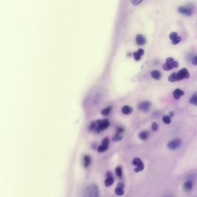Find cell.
I'll return each instance as SVG.
<instances>
[{
	"mask_svg": "<svg viewBox=\"0 0 197 197\" xmlns=\"http://www.w3.org/2000/svg\"><path fill=\"white\" fill-rule=\"evenodd\" d=\"M98 195V188L95 184H93L89 186L85 191L83 197H97Z\"/></svg>",
	"mask_w": 197,
	"mask_h": 197,
	"instance_id": "obj_1",
	"label": "cell"
},
{
	"mask_svg": "<svg viewBox=\"0 0 197 197\" xmlns=\"http://www.w3.org/2000/svg\"><path fill=\"white\" fill-rule=\"evenodd\" d=\"M182 144V141L181 139L175 138L169 141L167 144V146L170 150H175L179 148Z\"/></svg>",
	"mask_w": 197,
	"mask_h": 197,
	"instance_id": "obj_2",
	"label": "cell"
},
{
	"mask_svg": "<svg viewBox=\"0 0 197 197\" xmlns=\"http://www.w3.org/2000/svg\"><path fill=\"white\" fill-rule=\"evenodd\" d=\"M132 164L136 166L137 167L136 168H135L134 169V171L136 172H141L144 170V163L142 162V161H141V160L139 158H135L133 159V160L132 161Z\"/></svg>",
	"mask_w": 197,
	"mask_h": 197,
	"instance_id": "obj_3",
	"label": "cell"
},
{
	"mask_svg": "<svg viewBox=\"0 0 197 197\" xmlns=\"http://www.w3.org/2000/svg\"><path fill=\"white\" fill-rule=\"evenodd\" d=\"M194 179V175H191L189 177L188 179L184 182L183 184V189L186 191L189 192L193 189V180Z\"/></svg>",
	"mask_w": 197,
	"mask_h": 197,
	"instance_id": "obj_4",
	"label": "cell"
},
{
	"mask_svg": "<svg viewBox=\"0 0 197 197\" xmlns=\"http://www.w3.org/2000/svg\"><path fill=\"white\" fill-rule=\"evenodd\" d=\"M190 77V74L186 68H182L180 71L176 73V80L177 81L182 80L183 79H187Z\"/></svg>",
	"mask_w": 197,
	"mask_h": 197,
	"instance_id": "obj_5",
	"label": "cell"
},
{
	"mask_svg": "<svg viewBox=\"0 0 197 197\" xmlns=\"http://www.w3.org/2000/svg\"><path fill=\"white\" fill-rule=\"evenodd\" d=\"M96 124L100 131H103L106 129L109 126V122L107 119H104L103 120H97L96 123Z\"/></svg>",
	"mask_w": 197,
	"mask_h": 197,
	"instance_id": "obj_6",
	"label": "cell"
},
{
	"mask_svg": "<svg viewBox=\"0 0 197 197\" xmlns=\"http://www.w3.org/2000/svg\"><path fill=\"white\" fill-rule=\"evenodd\" d=\"M151 103L149 101H144L139 103L138 105V108L139 110L143 111V112H148L150 109Z\"/></svg>",
	"mask_w": 197,
	"mask_h": 197,
	"instance_id": "obj_7",
	"label": "cell"
},
{
	"mask_svg": "<svg viewBox=\"0 0 197 197\" xmlns=\"http://www.w3.org/2000/svg\"><path fill=\"white\" fill-rule=\"evenodd\" d=\"M178 11L180 14L187 16H191L193 14V11L191 9L185 7H180L178 8Z\"/></svg>",
	"mask_w": 197,
	"mask_h": 197,
	"instance_id": "obj_8",
	"label": "cell"
},
{
	"mask_svg": "<svg viewBox=\"0 0 197 197\" xmlns=\"http://www.w3.org/2000/svg\"><path fill=\"white\" fill-rule=\"evenodd\" d=\"M136 40L137 44L139 45H144L146 42V39H145V37L141 34H139L136 37Z\"/></svg>",
	"mask_w": 197,
	"mask_h": 197,
	"instance_id": "obj_9",
	"label": "cell"
},
{
	"mask_svg": "<svg viewBox=\"0 0 197 197\" xmlns=\"http://www.w3.org/2000/svg\"><path fill=\"white\" fill-rule=\"evenodd\" d=\"M151 76L153 78V79H154L155 80H160L161 79V75L160 72L159 71H156V70L152 71L151 72Z\"/></svg>",
	"mask_w": 197,
	"mask_h": 197,
	"instance_id": "obj_10",
	"label": "cell"
},
{
	"mask_svg": "<svg viewBox=\"0 0 197 197\" xmlns=\"http://www.w3.org/2000/svg\"><path fill=\"white\" fill-rule=\"evenodd\" d=\"M144 51L142 49H139L137 52L134 53V57L136 60L139 61L141 59V56L144 54Z\"/></svg>",
	"mask_w": 197,
	"mask_h": 197,
	"instance_id": "obj_11",
	"label": "cell"
},
{
	"mask_svg": "<svg viewBox=\"0 0 197 197\" xmlns=\"http://www.w3.org/2000/svg\"><path fill=\"white\" fill-rule=\"evenodd\" d=\"M83 161H84V167L85 168L88 167L90 165L91 162V159L90 156L87 155H85L84 157Z\"/></svg>",
	"mask_w": 197,
	"mask_h": 197,
	"instance_id": "obj_12",
	"label": "cell"
},
{
	"mask_svg": "<svg viewBox=\"0 0 197 197\" xmlns=\"http://www.w3.org/2000/svg\"><path fill=\"white\" fill-rule=\"evenodd\" d=\"M122 112L124 115H129L132 112V108L129 106H124L122 109Z\"/></svg>",
	"mask_w": 197,
	"mask_h": 197,
	"instance_id": "obj_13",
	"label": "cell"
},
{
	"mask_svg": "<svg viewBox=\"0 0 197 197\" xmlns=\"http://www.w3.org/2000/svg\"><path fill=\"white\" fill-rule=\"evenodd\" d=\"M114 182V179L112 176L109 177L105 180V185L106 187H109L110 186L112 185Z\"/></svg>",
	"mask_w": 197,
	"mask_h": 197,
	"instance_id": "obj_14",
	"label": "cell"
},
{
	"mask_svg": "<svg viewBox=\"0 0 197 197\" xmlns=\"http://www.w3.org/2000/svg\"><path fill=\"white\" fill-rule=\"evenodd\" d=\"M190 103L197 106V92L194 94L190 100Z\"/></svg>",
	"mask_w": 197,
	"mask_h": 197,
	"instance_id": "obj_15",
	"label": "cell"
},
{
	"mask_svg": "<svg viewBox=\"0 0 197 197\" xmlns=\"http://www.w3.org/2000/svg\"><path fill=\"white\" fill-rule=\"evenodd\" d=\"M148 135H149V133L148 132L142 131L139 134V137L142 140H146L148 137Z\"/></svg>",
	"mask_w": 197,
	"mask_h": 197,
	"instance_id": "obj_16",
	"label": "cell"
},
{
	"mask_svg": "<svg viewBox=\"0 0 197 197\" xmlns=\"http://www.w3.org/2000/svg\"><path fill=\"white\" fill-rule=\"evenodd\" d=\"M115 192L117 195H119V196H122L124 194V189H122V188H120L118 187H117L116 188V189L115 190Z\"/></svg>",
	"mask_w": 197,
	"mask_h": 197,
	"instance_id": "obj_17",
	"label": "cell"
},
{
	"mask_svg": "<svg viewBox=\"0 0 197 197\" xmlns=\"http://www.w3.org/2000/svg\"><path fill=\"white\" fill-rule=\"evenodd\" d=\"M109 148V146H105V145H101L100 146H99L98 147V152H100V153H102V152H106Z\"/></svg>",
	"mask_w": 197,
	"mask_h": 197,
	"instance_id": "obj_18",
	"label": "cell"
},
{
	"mask_svg": "<svg viewBox=\"0 0 197 197\" xmlns=\"http://www.w3.org/2000/svg\"><path fill=\"white\" fill-rule=\"evenodd\" d=\"M163 121L165 124H169L171 122V117H169V116H164L163 117Z\"/></svg>",
	"mask_w": 197,
	"mask_h": 197,
	"instance_id": "obj_19",
	"label": "cell"
},
{
	"mask_svg": "<svg viewBox=\"0 0 197 197\" xmlns=\"http://www.w3.org/2000/svg\"><path fill=\"white\" fill-rule=\"evenodd\" d=\"M163 68L166 71H169V70L172 69V68H173V66H172V64H167V63H165L163 65Z\"/></svg>",
	"mask_w": 197,
	"mask_h": 197,
	"instance_id": "obj_20",
	"label": "cell"
},
{
	"mask_svg": "<svg viewBox=\"0 0 197 197\" xmlns=\"http://www.w3.org/2000/svg\"><path fill=\"white\" fill-rule=\"evenodd\" d=\"M115 173L117 174V175L119 177H121L122 176V168L120 167H118L115 169Z\"/></svg>",
	"mask_w": 197,
	"mask_h": 197,
	"instance_id": "obj_21",
	"label": "cell"
},
{
	"mask_svg": "<svg viewBox=\"0 0 197 197\" xmlns=\"http://www.w3.org/2000/svg\"><path fill=\"white\" fill-rule=\"evenodd\" d=\"M168 80L171 82H175L176 80V73H172V75L171 76H169V77L168 78Z\"/></svg>",
	"mask_w": 197,
	"mask_h": 197,
	"instance_id": "obj_22",
	"label": "cell"
},
{
	"mask_svg": "<svg viewBox=\"0 0 197 197\" xmlns=\"http://www.w3.org/2000/svg\"><path fill=\"white\" fill-rule=\"evenodd\" d=\"M181 41H182V38L181 37H179V36H177L172 41V43L173 45H175L179 44Z\"/></svg>",
	"mask_w": 197,
	"mask_h": 197,
	"instance_id": "obj_23",
	"label": "cell"
},
{
	"mask_svg": "<svg viewBox=\"0 0 197 197\" xmlns=\"http://www.w3.org/2000/svg\"><path fill=\"white\" fill-rule=\"evenodd\" d=\"M122 139V137L119 134V133H117V134L112 138V140L114 141H119Z\"/></svg>",
	"mask_w": 197,
	"mask_h": 197,
	"instance_id": "obj_24",
	"label": "cell"
},
{
	"mask_svg": "<svg viewBox=\"0 0 197 197\" xmlns=\"http://www.w3.org/2000/svg\"><path fill=\"white\" fill-rule=\"evenodd\" d=\"M111 109V107H109V108H106V109H104L102 110V114L103 115H104V116H107V115H108L109 114V112H110Z\"/></svg>",
	"mask_w": 197,
	"mask_h": 197,
	"instance_id": "obj_25",
	"label": "cell"
},
{
	"mask_svg": "<svg viewBox=\"0 0 197 197\" xmlns=\"http://www.w3.org/2000/svg\"><path fill=\"white\" fill-rule=\"evenodd\" d=\"M174 92H175V93H176L178 95H179L180 97H181V96H182V95L184 94V91H182V90L179 89V88H177V89H176L175 91H174Z\"/></svg>",
	"mask_w": 197,
	"mask_h": 197,
	"instance_id": "obj_26",
	"label": "cell"
},
{
	"mask_svg": "<svg viewBox=\"0 0 197 197\" xmlns=\"http://www.w3.org/2000/svg\"><path fill=\"white\" fill-rule=\"evenodd\" d=\"M152 130H153V131H157V130L159 129V125L157 124V123L154 122L152 124Z\"/></svg>",
	"mask_w": 197,
	"mask_h": 197,
	"instance_id": "obj_27",
	"label": "cell"
},
{
	"mask_svg": "<svg viewBox=\"0 0 197 197\" xmlns=\"http://www.w3.org/2000/svg\"><path fill=\"white\" fill-rule=\"evenodd\" d=\"M109 139L107 138H105L102 140V145H105V146H109Z\"/></svg>",
	"mask_w": 197,
	"mask_h": 197,
	"instance_id": "obj_28",
	"label": "cell"
},
{
	"mask_svg": "<svg viewBox=\"0 0 197 197\" xmlns=\"http://www.w3.org/2000/svg\"><path fill=\"white\" fill-rule=\"evenodd\" d=\"M177 36H178V34H177L176 32H172V33L169 35V38H170V39H171V40L172 41V40H173L175 38L177 37Z\"/></svg>",
	"mask_w": 197,
	"mask_h": 197,
	"instance_id": "obj_29",
	"label": "cell"
},
{
	"mask_svg": "<svg viewBox=\"0 0 197 197\" xmlns=\"http://www.w3.org/2000/svg\"><path fill=\"white\" fill-rule=\"evenodd\" d=\"M174 62V60L172 57H168L166 60V63L169 64H172V63Z\"/></svg>",
	"mask_w": 197,
	"mask_h": 197,
	"instance_id": "obj_30",
	"label": "cell"
},
{
	"mask_svg": "<svg viewBox=\"0 0 197 197\" xmlns=\"http://www.w3.org/2000/svg\"><path fill=\"white\" fill-rule=\"evenodd\" d=\"M192 63L194 66H197V56L193 58V60H192Z\"/></svg>",
	"mask_w": 197,
	"mask_h": 197,
	"instance_id": "obj_31",
	"label": "cell"
},
{
	"mask_svg": "<svg viewBox=\"0 0 197 197\" xmlns=\"http://www.w3.org/2000/svg\"><path fill=\"white\" fill-rule=\"evenodd\" d=\"M117 187H120V188H122V189H124V184L123 183H119L118 184Z\"/></svg>",
	"mask_w": 197,
	"mask_h": 197,
	"instance_id": "obj_32",
	"label": "cell"
},
{
	"mask_svg": "<svg viewBox=\"0 0 197 197\" xmlns=\"http://www.w3.org/2000/svg\"><path fill=\"white\" fill-rule=\"evenodd\" d=\"M172 66H173V68H178V66H179V63L178 62H176V61H174L173 63V64H172Z\"/></svg>",
	"mask_w": 197,
	"mask_h": 197,
	"instance_id": "obj_33",
	"label": "cell"
},
{
	"mask_svg": "<svg viewBox=\"0 0 197 197\" xmlns=\"http://www.w3.org/2000/svg\"><path fill=\"white\" fill-rule=\"evenodd\" d=\"M141 1H133L132 2L133 3H134V5H137L138 4H139V3H140Z\"/></svg>",
	"mask_w": 197,
	"mask_h": 197,
	"instance_id": "obj_34",
	"label": "cell"
},
{
	"mask_svg": "<svg viewBox=\"0 0 197 197\" xmlns=\"http://www.w3.org/2000/svg\"><path fill=\"white\" fill-rule=\"evenodd\" d=\"M164 197H174L173 195H172L171 194H167V195H166Z\"/></svg>",
	"mask_w": 197,
	"mask_h": 197,
	"instance_id": "obj_35",
	"label": "cell"
},
{
	"mask_svg": "<svg viewBox=\"0 0 197 197\" xmlns=\"http://www.w3.org/2000/svg\"><path fill=\"white\" fill-rule=\"evenodd\" d=\"M169 114H170V115H171V117L174 116V113H173V112H170V113H169Z\"/></svg>",
	"mask_w": 197,
	"mask_h": 197,
	"instance_id": "obj_36",
	"label": "cell"
}]
</instances>
